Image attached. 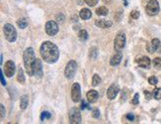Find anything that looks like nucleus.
I'll return each mask as SVG.
<instances>
[{
  "label": "nucleus",
  "instance_id": "58836bf2",
  "mask_svg": "<svg viewBox=\"0 0 161 124\" xmlns=\"http://www.w3.org/2000/svg\"><path fill=\"white\" fill-rule=\"evenodd\" d=\"M84 108H89L88 104L85 102L84 100H82V104H81V109H84Z\"/></svg>",
  "mask_w": 161,
  "mask_h": 124
},
{
  "label": "nucleus",
  "instance_id": "e433bc0d",
  "mask_svg": "<svg viewBox=\"0 0 161 124\" xmlns=\"http://www.w3.org/2000/svg\"><path fill=\"white\" fill-rule=\"evenodd\" d=\"M57 21L59 22V23H61V22H63L64 21V16L63 15H61V16H60V15H57Z\"/></svg>",
  "mask_w": 161,
  "mask_h": 124
},
{
  "label": "nucleus",
  "instance_id": "1a4fd4ad",
  "mask_svg": "<svg viewBox=\"0 0 161 124\" xmlns=\"http://www.w3.org/2000/svg\"><path fill=\"white\" fill-rule=\"evenodd\" d=\"M44 29H46V33L49 36H54V35H57L58 32V25L54 21H49L46 24Z\"/></svg>",
  "mask_w": 161,
  "mask_h": 124
},
{
  "label": "nucleus",
  "instance_id": "cd10ccee",
  "mask_svg": "<svg viewBox=\"0 0 161 124\" xmlns=\"http://www.w3.org/2000/svg\"><path fill=\"white\" fill-rule=\"evenodd\" d=\"M52 117V114L48 112V111H44L42 114H41V120H44V119H49Z\"/></svg>",
  "mask_w": 161,
  "mask_h": 124
},
{
  "label": "nucleus",
  "instance_id": "dca6fc26",
  "mask_svg": "<svg viewBox=\"0 0 161 124\" xmlns=\"http://www.w3.org/2000/svg\"><path fill=\"white\" fill-rule=\"evenodd\" d=\"M87 99L90 103H95L99 98V93L96 91H89L87 92Z\"/></svg>",
  "mask_w": 161,
  "mask_h": 124
},
{
  "label": "nucleus",
  "instance_id": "c9c22d12",
  "mask_svg": "<svg viewBox=\"0 0 161 124\" xmlns=\"http://www.w3.org/2000/svg\"><path fill=\"white\" fill-rule=\"evenodd\" d=\"M0 108H1V118H3L5 116V107H4L3 104L0 105Z\"/></svg>",
  "mask_w": 161,
  "mask_h": 124
},
{
  "label": "nucleus",
  "instance_id": "f704fd0d",
  "mask_svg": "<svg viewBox=\"0 0 161 124\" xmlns=\"http://www.w3.org/2000/svg\"><path fill=\"white\" fill-rule=\"evenodd\" d=\"M144 95H145V98H146V99H150V98H151V96H152V94L150 92H148L147 91H144Z\"/></svg>",
  "mask_w": 161,
  "mask_h": 124
},
{
  "label": "nucleus",
  "instance_id": "c756f323",
  "mask_svg": "<svg viewBox=\"0 0 161 124\" xmlns=\"http://www.w3.org/2000/svg\"><path fill=\"white\" fill-rule=\"evenodd\" d=\"M130 17H132L133 19L137 20L139 18V12L137 11V10H134V11H132V13H130Z\"/></svg>",
  "mask_w": 161,
  "mask_h": 124
},
{
  "label": "nucleus",
  "instance_id": "7ed1b4c3",
  "mask_svg": "<svg viewBox=\"0 0 161 124\" xmlns=\"http://www.w3.org/2000/svg\"><path fill=\"white\" fill-rule=\"evenodd\" d=\"M4 34H5V38H6L7 41L9 42H15L17 40V31L16 29L14 28L13 25L11 24H5L4 25Z\"/></svg>",
  "mask_w": 161,
  "mask_h": 124
},
{
  "label": "nucleus",
  "instance_id": "4c0bfd02",
  "mask_svg": "<svg viewBox=\"0 0 161 124\" xmlns=\"http://www.w3.org/2000/svg\"><path fill=\"white\" fill-rule=\"evenodd\" d=\"M127 118L129 119V121H133V119H134V116L133 115V114H130V113H129V114H127Z\"/></svg>",
  "mask_w": 161,
  "mask_h": 124
},
{
  "label": "nucleus",
  "instance_id": "9d476101",
  "mask_svg": "<svg viewBox=\"0 0 161 124\" xmlns=\"http://www.w3.org/2000/svg\"><path fill=\"white\" fill-rule=\"evenodd\" d=\"M146 50L150 54H153L154 52L161 53V42L158 39H153L151 43H149L146 46Z\"/></svg>",
  "mask_w": 161,
  "mask_h": 124
},
{
  "label": "nucleus",
  "instance_id": "7c9ffc66",
  "mask_svg": "<svg viewBox=\"0 0 161 124\" xmlns=\"http://www.w3.org/2000/svg\"><path fill=\"white\" fill-rule=\"evenodd\" d=\"M148 82L151 84V86H155V84L157 83V78L155 77H150L148 78Z\"/></svg>",
  "mask_w": 161,
  "mask_h": 124
},
{
  "label": "nucleus",
  "instance_id": "f03ea898",
  "mask_svg": "<svg viewBox=\"0 0 161 124\" xmlns=\"http://www.w3.org/2000/svg\"><path fill=\"white\" fill-rule=\"evenodd\" d=\"M23 61L25 64L26 72L30 77L35 74V62H36V57H35V52L33 48H27L23 54Z\"/></svg>",
  "mask_w": 161,
  "mask_h": 124
},
{
  "label": "nucleus",
  "instance_id": "473e14b6",
  "mask_svg": "<svg viewBox=\"0 0 161 124\" xmlns=\"http://www.w3.org/2000/svg\"><path fill=\"white\" fill-rule=\"evenodd\" d=\"M92 116L94 118H99L100 117V111H99V109H93L92 110Z\"/></svg>",
  "mask_w": 161,
  "mask_h": 124
},
{
  "label": "nucleus",
  "instance_id": "c85d7f7f",
  "mask_svg": "<svg viewBox=\"0 0 161 124\" xmlns=\"http://www.w3.org/2000/svg\"><path fill=\"white\" fill-rule=\"evenodd\" d=\"M84 1H85V3L88 5V6L93 7V6H95V5L98 3L99 0H84Z\"/></svg>",
  "mask_w": 161,
  "mask_h": 124
},
{
  "label": "nucleus",
  "instance_id": "ddd939ff",
  "mask_svg": "<svg viewBox=\"0 0 161 124\" xmlns=\"http://www.w3.org/2000/svg\"><path fill=\"white\" fill-rule=\"evenodd\" d=\"M4 71H5V73H6V77L8 78H11L14 73H15V64L13 61H8L5 64V67H4Z\"/></svg>",
  "mask_w": 161,
  "mask_h": 124
},
{
  "label": "nucleus",
  "instance_id": "aec40b11",
  "mask_svg": "<svg viewBox=\"0 0 161 124\" xmlns=\"http://www.w3.org/2000/svg\"><path fill=\"white\" fill-rule=\"evenodd\" d=\"M17 25H18V27L19 28H21V29H25L27 26H28V20L26 18H21V19H19L18 21H17Z\"/></svg>",
  "mask_w": 161,
  "mask_h": 124
},
{
  "label": "nucleus",
  "instance_id": "4be33fe9",
  "mask_svg": "<svg viewBox=\"0 0 161 124\" xmlns=\"http://www.w3.org/2000/svg\"><path fill=\"white\" fill-rule=\"evenodd\" d=\"M96 14L98 15V16H106V15L108 14V9L106 7H99L97 10H96Z\"/></svg>",
  "mask_w": 161,
  "mask_h": 124
},
{
  "label": "nucleus",
  "instance_id": "ea45409f",
  "mask_svg": "<svg viewBox=\"0 0 161 124\" xmlns=\"http://www.w3.org/2000/svg\"><path fill=\"white\" fill-rule=\"evenodd\" d=\"M0 58H1V59H0V63L2 64V61H3V56H2V55H1V57H0Z\"/></svg>",
  "mask_w": 161,
  "mask_h": 124
},
{
  "label": "nucleus",
  "instance_id": "b1692460",
  "mask_svg": "<svg viewBox=\"0 0 161 124\" xmlns=\"http://www.w3.org/2000/svg\"><path fill=\"white\" fill-rule=\"evenodd\" d=\"M101 82V78L99 77V74H94L93 76V78H92V86H97Z\"/></svg>",
  "mask_w": 161,
  "mask_h": 124
},
{
  "label": "nucleus",
  "instance_id": "f3484780",
  "mask_svg": "<svg viewBox=\"0 0 161 124\" xmlns=\"http://www.w3.org/2000/svg\"><path fill=\"white\" fill-rule=\"evenodd\" d=\"M95 24H96L97 27L106 29V28H110L112 26V21H106V20H103V19H98L95 21Z\"/></svg>",
  "mask_w": 161,
  "mask_h": 124
},
{
  "label": "nucleus",
  "instance_id": "f8f14e48",
  "mask_svg": "<svg viewBox=\"0 0 161 124\" xmlns=\"http://www.w3.org/2000/svg\"><path fill=\"white\" fill-rule=\"evenodd\" d=\"M135 62H137V64L140 68H143V69H149L150 64H151L150 59L146 56H142V57L138 58L137 60H135Z\"/></svg>",
  "mask_w": 161,
  "mask_h": 124
},
{
  "label": "nucleus",
  "instance_id": "6e6552de",
  "mask_svg": "<svg viewBox=\"0 0 161 124\" xmlns=\"http://www.w3.org/2000/svg\"><path fill=\"white\" fill-rule=\"evenodd\" d=\"M71 98L73 102H79L81 100V89L79 83L75 82L71 87Z\"/></svg>",
  "mask_w": 161,
  "mask_h": 124
},
{
  "label": "nucleus",
  "instance_id": "9b49d317",
  "mask_svg": "<svg viewBox=\"0 0 161 124\" xmlns=\"http://www.w3.org/2000/svg\"><path fill=\"white\" fill-rule=\"evenodd\" d=\"M120 91V87L118 84H116V83H113L112 86H111L109 88H108V91H107V96L109 99H114L116 98V96H117V94L119 93Z\"/></svg>",
  "mask_w": 161,
  "mask_h": 124
},
{
  "label": "nucleus",
  "instance_id": "bb28decb",
  "mask_svg": "<svg viewBox=\"0 0 161 124\" xmlns=\"http://www.w3.org/2000/svg\"><path fill=\"white\" fill-rule=\"evenodd\" d=\"M153 96L155 99H161V87H158V88H155L154 91H153Z\"/></svg>",
  "mask_w": 161,
  "mask_h": 124
},
{
  "label": "nucleus",
  "instance_id": "5701e85b",
  "mask_svg": "<svg viewBox=\"0 0 161 124\" xmlns=\"http://www.w3.org/2000/svg\"><path fill=\"white\" fill-rule=\"evenodd\" d=\"M17 81H18L20 83H22V84L25 83V76H24V72H23L22 69H19V71H18Z\"/></svg>",
  "mask_w": 161,
  "mask_h": 124
},
{
  "label": "nucleus",
  "instance_id": "423d86ee",
  "mask_svg": "<svg viewBox=\"0 0 161 124\" xmlns=\"http://www.w3.org/2000/svg\"><path fill=\"white\" fill-rule=\"evenodd\" d=\"M125 45V35L124 33H119L115 38L114 42V48L116 51H122Z\"/></svg>",
  "mask_w": 161,
  "mask_h": 124
},
{
  "label": "nucleus",
  "instance_id": "a211bd4d",
  "mask_svg": "<svg viewBox=\"0 0 161 124\" xmlns=\"http://www.w3.org/2000/svg\"><path fill=\"white\" fill-rule=\"evenodd\" d=\"M79 15L83 20H89L92 16V12L90 11V9H88V8H83L81 11H80Z\"/></svg>",
  "mask_w": 161,
  "mask_h": 124
},
{
  "label": "nucleus",
  "instance_id": "20e7f679",
  "mask_svg": "<svg viewBox=\"0 0 161 124\" xmlns=\"http://www.w3.org/2000/svg\"><path fill=\"white\" fill-rule=\"evenodd\" d=\"M145 11H146V14L149 15V16H155V15H157L160 11L159 3L157 0H150L147 3L146 7H145Z\"/></svg>",
  "mask_w": 161,
  "mask_h": 124
},
{
  "label": "nucleus",
  "instance_id": "39448f33",
  "mask_svg": "<svg viewBox=\"0 0 161 124\" xmlns=\"http://www.w3.org/2000/svg\"><path fill=\"white\" fill-rule=\"evenodd\" d=\"M76 71H77V63L71 60V61H69L66 64V67H65V71H64V74L66 78H69L71 79L74 78L75 73H76Z\"/></svg>",
  "mask_w": 161,
  "mask_h": 124
},
{
  "label": "nucleus",
  "instance_id": "393cba45",
  "mask_svg": "<svg viewBox=\"0 0 161 124\" xmlns=\"http://www.w3.org/2000/svg\"><path fill=\"white\" fill-rule=\"evenodd\" d=\"M89 57L91 59H93V60L97 59V57H98V50H97V48H91V49H90Z\"/></svg>",
  "mask_w": 161,
  "mask_h": 124
},
{
  "label": "nucleus",
  "instance_id": "412c9836",
  "mask_svg": "<svg viewBox=\"0 0 161 124\" xmlns=\"http://www.w3.org/2000/svg\"><path fill=\"white\" fill-rule=\"evenodd\" d=\"M78 38L81 40V41H86V40L88 39V33L86 30H80V31L78 32Z\"/></svg>",
  "mask_w": 161,
  "mask_h": 124
},
{
  "label": "nucleus",
  "instance_id": "4468645a",
  "mask_svg": "<svg viewBox=\"0 0 161 124\" xmlns=\"http://www.w3.org/2000/svg\"><path fill=\"white\" fill-rule=\"evenodd\" d=\"M122 59H123V55L121 52L116 53L114 56L111 58L110 60V64L112 67H117L118 64H120V63L122 62Z\"/></svg>",
  "mask_w": 161,
  "mask_h": 124
},
{
  "label": "nucleus",
  "instance_id": "72a5a7b5",
  "mask_svg": "<svg viewBox=\"0 0 161 124\" xmlns=\"http://www.w3.org/2000/svg\"><path fill=\"white\" fill-rule=\"evenodd\" d=\"M0 79H1L2 86H6V81H5V78H4V74H3L2 71H0Z\"/></svg>",
  "mask_w": 161,
  "mask_h": 124
},
{
  "label": "nucleus",
  "instance_id": "a878e982",
  "mask_svg": "<svg viewBox=\"0 0 161 124\" xmlns=\"http://www.w3.org/2000/svg\"><path fill=\"white\" fill-rule=\"evenodd\" d=\"M152 64H153V67L156 69H161V58H155L154 60H153V62H152Z\"/></svg>",
  "mask_w": 161,
  "mask_h": 124
},
{
  "label": "nucleus",
  "instance_id": "6ab92c4d",
  "mask_svg": "<svg viewBox=\"0 0 161 124\" xmlns=\"http://www.w3.org/2000/svg\"><path fill=\"white\" fill-rule=\"evenodd\" d=\"M29 104V98H28V95H23L21 97V101H20V107H21L22 110H25V109L27 108Z\"/></svg>",
  "mask_w": 161,
  "mask_h": 124
},
{
  "label": "nucleus",
  "instance_id": "2f4dec72",
  "mask_svg": "<svg viewBox=\"0 0 161 124\" xmlns=\"http://www.w3.org/2000/svg\"><path fill=\"white\" fill-rule=\"evenodd\" d=\"M138 98H139V94L138 93H135L134 94V96H133V101H132V103L133 104H134V105H137V104H138Z\"/></svg>",
  "mask_w": 161,
  "mask_h": 124
},
{
  "label": "nucleus",
  "instance_id": "2eb2a0df",
  "mask_svg": "<svg viewBox=\"0 0 161 124\" xmlns=\"http://www.w3.org/2000/svg\"><path fill=\"white\" fill-rule=\"evenodd\" d=\"M35 76L39 78L43 77V66L42 62L39 59H36V62H35Z\"/></svg>",
  "mask_w": 161,
  "mask_h": 124
},
{
  "label": "nucleus",
  "instance_id": "f257e3e1",
  "mask_svg": "<svg viewBox=\"0 0 161 124\" xmlns=\"http://www.w3.org/2000/svg\"><path fill=\"white\" fill-rule=\"evenodd\" d=\"M40 53H41V56L44 59V61L48 64H54L59 57V51L57 45H54L53 42L49 41H46L42 44Z\"/></svg>",
  "mask_w": 161,
  "mask_h": 124
},
{
  "label": "nucleus",
  "instance_id": "0eeeda50",
  "mask_svg": "<svg viewBox=\"0 0 161 124\" xmlns=\"http://www.w3.org/2000/svg\"><path fill=\"white\" fill-rule=\"evenodd\" d=\"M69 121L72 124H79L81 123V114L77 108L72 107L69 110Z\"/></svg>",
  "mask_w": 161,
  "mask_h": 124
}]
</instances>
